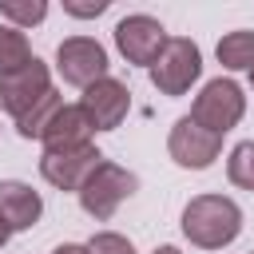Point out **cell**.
Wrapping results in <instances>:
<instances>
[{
	"mask_svg": "<svg viewBox=\"0 0 254 254\" xmlns=\"http://www.w3.org/2000/svg\"><path fill=\"white\" fill-rule=\"evenodd\" d=\"M250 254H254V250H250Z\"/></svg>",
	"mask_w": 254,
	"mask_h": 254,
	"instance_id": "cb8c5ba5",
	"label": "cell"
},
{
	"mask_svg": "<svg viewBox=\"0 0 254 254\" xmlns=\"http://www.w3.org/2000/svg\"><path fill=\"white\" fill-rule=\"evenodd\" d=\"M99 163H103V155H99L95 143H87V147H64V151H44L40 155V175H44L48 187L79 194V187L87 183V175Z\"/></svg>",
	"mask_w": 254,
	"mask_h": 254,
	"instance_id": "ba28073f",
	"label": "cell"
},
{
	"mask_svg": "<svg viewBox=\"0 0 254 254\" xmlns=\"http://www.w3.org/2000/svg\"><path fill=\"white\" fill-rule=\"evenodd\" d=\"M32 60H36V56H32L28 36H24L20 28H12V24H0V75L20 71V67H28Z\"/></svg>",
	"mask_w": 254,
	"mask_h": 254,
	"instance_id": "9a60e30c",
	"label": "cell"
},
{
	"mask_svg": "<svg viewBox=\"0 0 254 254\" xmlns=\"http://www.w3.org/2000/svg\"><path fill=\"white\" fill-rule=\"evenodd\" d=\"M242 115H246V91H242V83L230 79V75L206 79V83L198 87L194 103H190V119H194L198 127L214 131V135L234 131V127L242 123Z\"/></svg>",
	"mask_w": 254,
	"mask_h": 254,
	"instance_id": "7a4b0ae2",
	"label": "cell"
},
{
	"mask_svg": "<svg viewBox=\"0 0 254 254\" xmlns=\"http://www.w3.org/2000/svg\"><path fill=\"white\" fill-rule=\"evenodd\" d=\"M167 155H171L175 167H183V171H206V167H214V159L222 155V135L198 127L190 115H183V119H175V127H171V135H167Z\"/></svg>",
	"mask_w": 254,
	"mask_h": 254,
	"instance_id": "52a82bcc",
	"label": "cell"
},
{
	"mask_svg": "<svg viewBox=\"0 0 254 254\" xmlns=\"http://www.w3.org/2000/svg\"><path fill=\"white\" fill-rule=\"evenodd\" d=\"M79 107L87 111V119H91L95 131H115V127L127 119V111H131V91H127L123 79L103 75L99 83H91V87L79 95Z\"/></svg>",
	"mask_w": 254,
	"mask_h": 254,
	"instance_id": "30bf717a",
	"label": "cell"
},
{
	"mask_svg": "<svg viewBox=\"0 0 254 254\" xmlns=\"http://www.w3.org/2000/svg\"><path fill=\"white\" fill-rule=\"evenodd\" d=\"M147 75H151L159 95H171V99L187 95L202 79V52H198V44L187 40V36H171L167 48L159 52V60L147 67Z\"/></svg>",
	"mask_w": 254,
	"mask_h": 254,
	"instance_id": "3957f363",
	"label": "cell"
},
{
	"mask_svg": "<svg viewBox=\"0 0 254 254\" xmlns=\"http://www.w3.org/2000/svg\"><path fill=\"white\" fill-rule=\"evenodd\" d=\"M52 254H91V250H87V242H60Z\"/></svg>",
	"mask_w": 254,
	"mask_h": 254,
	"instance_id": "ffe728a7",
	"label": "cell"
},
{
	"mask_svg": "<svg viewBox=\"0 0 254 254\" xmlns=\"http://www.w3.org/2000/svg\"><path fill=\"white\" fill-rule=\"evenodd\" d=\"M214 56H218V64H222L226 71H254V32H250V28L226 32V36L218 40Z\"/></svg>",
	"mask_w": 254,
	"mask_h": 254,
	"instance_id": "4fadbf2b",
	"label": "cell"
},
{
	"mask_svg": "<svg viewBox=\"0 0 254 254\" xmlns=\"http://www.w3.org/2000/svg\"><path fill=\"white\" fill-rule=\"evenodd\" d=\"M226 179L238 190H254V139H242L226 155Z\"/></svg>",
	"mask_w": 254,
	"mask_h": 254,
	"instance_id": "e0dca14e",
	"label": "cell"
},
{
	"mask_svg": "<svg viewBox=\"0 0 254 254\" xmlns=\"http://www.w3.org/2000/svg\"><path fill=\"white\" fill-rule=\"evenodd\" d=\"M115 48H119V56L127 60V64H135V67H151L155 60H159V52L167 48V28L155 20V16H147V12H131V16H123L119 24H115Z\"/></svg>",
	"mask_w": 254,
	"mask_h": 254,
	"instance_id": "8992f818",
	"label": "cell"
},
{
	"mask_svg": "<svg viewBox=\"0 0 254 254\" xmlns=\"http://www.w3.org/2000/svg\"><path fill=\"white\" fill-rule=\"evenodd\" d=\"M52 87H56V83H52V67L36 56L28 67L0 75V111H8L12 123H16V119H20L36 99H44Z\"/></svg>",
	"mask_w": 254,
	"mask_h": 254,
	"instance_id": "9c48e42d",
	"label": "cell"
},
{
	"mask_svg": "<svg viewBox=\"0 0 254 254\" xmlns=\"http://www.w3.org/2000/svg\"><path fill=\"white\" fill-rule=\"evenodd\" d=\"M183 238L198 250H222L242 234V206L230 194H194L183 206Z\"/></svg>",
	"mask_w": 254,
	"mask_h": 254,
	"instance_id": "6da1fadb",
	"label": "cell"
},
{
	"mask_svg": "<svg viewBox=\"0 0 254 254\" xmlns=\"http://www.w3.org/2000/svg\"><path fill=\"white\" fill-rule=\"evenodd\" d=\"M135 187H139V179L127 171V167H119V163H111V159H103L91 175H87V183L79 187V206H83V214H91L95 222H107L131 194H135Z\"/></svg>",
	"mask_w": 254,
	"mask_h": 254,
	"instance_id": "277c9868",
	"label": "cell"
},
{
	"mask_svg": "<svg viewBox=\"0 0 254 254\" xmlns=\"http://www.w3.org/2000/svg\"><path fill=\"white\" fill-rule=\"evenodd\" d=\"M250 87H254V71H250Z\"/></svg>",
	"mask_w": 254,
	"mask_h": 254,
	"instance_id": "603a6c76",
	"label": "cell"
},
{
	"mask_svg": "<svg viewBox=\"0 0 254 254\" xmlns=\"http://www.w3.org/2000/svg\"><path fill=\"white\" fill-rule=\"evenodd\" d=\"M8 238H12V230H8V226H4V222H0V250H4V246H8Z\"/></svg>",
	"mask_w": 254,
	"mask_h": 254,
	"instance_id": "7402d4cb",
	"label": "cell"
},
{
	"mask_svg": "<svg viewBox=\"0 0 254 254\" xmlns=\"http://www.w3.org/2000/svg\"><path fill=\"white\" fill-rule=\"evenodd\" d=\"M44 214V198L32 183L20 179H0V222L16 234V230H32Z\"/></svg>",
	"mask_w": 254,
	"mask_h": 254,
	"instance_id": "8fae6325",
	"label": "cell"
},
{
	"mask_svg": "<svg viewBox=\"0 0 254 254\" xmlns=\"http://www.w3.org/2000/svg\"><path fill=\"white\" fill-rule=\"evenodd\" d=\"M87 250H91V254H135L131 238L119 234V230H95V234L87 238Z\"/></svg>",
	"mask_w": 254,
	"mask_h": 254,
	"instance_id": "ac0fdd59",
	"label": "cell"
},
{
	"mask_svg": "<svg viewBox=\"0 0 254 254\" xmlns=\"http://www.w3.org/2000/svg\"><path fill=\"white\" fill-rule=\"evenodd\" d=\"M151 254H183V250H179V246H171V242H163V246H155Z\"/></svg>",
	"mask_w": 254,
	"mask_h": 254,
	"instance_id": "44dd1931",
	"label": "cell"
},
{
	"mask_svg": "<svg viewBox=\"0 0 254 254\" xmlns=\"http://www.w3.org/2000/svg\"><path fill=\"white\" fill-rule=\"evenodd\" d=\"M0 20L12 28H36L48 20V0H0Z\"/></svg>",
	"mask_w": 254,
	"mask_h": 254,
	"instance_id": "2e32d148",
	"label": "cell"
},
{
	"mask_svg": "<svg viewBox=\"0 0 254 254\" xmlns=\"http://www.w3.org/2000/svg\"><path fill=\"white\" fill-rule=\"evenodd\" d=\"M56 71L64 83L87 91L91 83H99L107 75V48L95 36H67L56 48Z\"/></svg>",
	"mask_w": 254,
	"mask_h": 254,
	"instance_id": "5b68a950",
	"label": "cell"
},
{
	"mask_svg": "<svg viewBox=\"0 0 254 254\" xmlns=\"http://www.w3.org/2000/svg\"><path fill=\"white\" fill-rule=\"evenodd\" d=\"M111 8V0H64V12L75 16V20H95Z\"/></svg>",
	"mask_w": 254,
	"mask_h": 254,
	"instance_id": "d6986e66",
	"label": "cell"
},
{
	"mask_svg": "<svg viewBox=\"0 0 254 254\" xmlns=\"http://www.w3.org/2000/svg\"><path fill=\"white\" fill-rule=\"evenodd\" d=\"M95 127H91V119H87V111L79 107V103H64L60 111H56V119L48 123V131L40 135V147L44 151H64V147H87V143H95Z\"/></svg>",
	"mask_w": 254,
	"mask_h": 254,
	"instance_id": "7c38bea8",
	"label": "cell"
},
{
	"mask_svg": "<svg viewBox=\"0 0 254 254\" xmlns=\"http://www.w3.org/2000/svg\"><path fill=\"white\" fill-rule=\"evenodd\" d=\"M60 107H64V95L52 87L44 99H36V103H32V107H28V111L16 119V131H20L24 139H40V135L48 131V123L56 119V111H60Z\"/></svg>",
	"mask_w": 254,
	"mask_h": 254,
	"instance_id": "5bb4252c",
	"label": "cell"
}]
</instances>
